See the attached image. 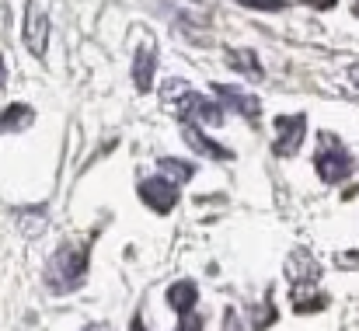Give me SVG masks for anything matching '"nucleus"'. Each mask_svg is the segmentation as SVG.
<instances>
[{
    "label": "nucleus",
    "instance_id": "nucleus-1",
    "mask_svg": "<svg viewBox=\"0 0 359 331\" xmlns=\"http://www.w3.org/2000/svg\"><path fill=\"white\" fill-rule=\"evenodd\" d=\"M91 265V251L84 244H63L46 265V286L53 293H74L84 286Z\"/></svg>",
    "mask_w": 359,
    "mask_h": 331
},
{
    "label": "nucleus",
    "instance_id": "nucleus-2",
    "mask_svg": "<svg viewBox=\"0 0 359 331\" xmlns=\"http://www.w3.org/2000/svg\"><path fill=\"white\" fill-rule=\"evenodd\" d=\"M314 168H318V175H321V182H328V185H339V182H346L353 171H356V161H353V154L332 136V133H321V143H318V157H314Z\"/></svg>",
    "mask_w": 359,
    "mask_h": 331
},
{
    "label": "nucleus",
    "instance_id": "nucleus-3",
    "mask_svg": "<svg viewBox=\"0 0 359 331\" xmlns=\"http://www.w3.org/2000/svg\"><path fill=\"white\" fill-rule=\"evenodd\" d=\"M276 133H279V140H276V154L279 157H293L297 150H300V143H304V133H307V115L304 112H297V115H279L276 119Z\"/></svg>",
    "mask_w": 359,
    "mask_h": 331
},
{
    "label": "nucleus",
    "instance_id": "nucleus-4",
    "mask_svg": "<svg viewBox=\"0 0 359 331\" xmlns=\"http://www.w3.org/2000/svg\"><path fill=\"white\" fill-rule=\"evenodd\" d=\"M140 199H143L154 213H171L175 203H178V185L168 182L164 175H157V178H143V182H140Z\"/></svg>",
    "mask_w": 359,
    "mask_h": 331
},
{
    "label": "nucleus",
    "instance_id": "nucleus-5",
    "mask_svg": "<svg viewBox=\"0 0 359 331\" xmlns=\"http://www.w3.org/2000/svg\"><path fill=\"white\" fill-rule=\"evenodd\" d=\"M25 46L39 60L46 56V46H49V18L35 0H28V7H25Z\"/></svg>",
    "mask_w": 359,
    "mask_h": 331
},
{
    "label": "nucleus",
    "instance_id": "nucleus-6",
    "mask_svg": "<svg viewBox=\"0 0 359 331\" xmlns=\"http://www.w3.org/2000/svg\"><path fill=\"white\" fill-rule=\"evenodd\" d=\"M178 115L185 122H199V126H220L224 122V105H217L213 98H203V95H185L178 102Z\"/></svg>",
    "mask_w": 359,
    "mask_h": 331
},
{
    "label": "nucleus",
    "instance_id": "nucleus-7",
    "mask_svg": "<svg viewBox=\"0 0 359 331\" xmlns=\"http://www.w3.org/2000/svg\"><path fill=\"white\" fill-rule=\"evenodd\" d=\"M182 136H185V143H189V147H192V150H196L199 157H210V161H234V154H231V150H227L224 143L210 140V136H206V133H203L199 126H192V122H189V126L182 129Z\"/></svg>",
    "mask_w": 359,
    "mask_h": 331
},
{
    "label": "nucleus",
    "instance_id": "nucleus-8",
    "mask_svg": "<svg viewBox=\"0 0 359 331\" xmlns=\"http://www.w3.org/2000/svg\"><path fill=\"white\" fill-rule=\"evenodd\" d=\"M213 91L224 98V105H231L234 112H241L244 119H258L262 105H258V98H255V95H244V91L231 88V84H213Z\"/></svg>",
    "mask_w": 359,
    "mask_h": 331
},
{
    "label": "nucleus",
    "instance_id": "nucleus-9",
    "mask_svg": "<svg viewBox=\"0 0 359 331\" xmlns=\"http://www.w3.org/2000/svg\"><path fill=\"white\" fill-rule=\"evenodd\" d=\"M286 276L293 279V286H304V283H311V286H314L321 272H318V262H314L307 251H293V255H290V262H286Z\"/></svg>",
    "mask_w": 359,
    "mask_h": 331
},
{
    "label": "nucleus",
    "instance_id": "nucleus-10",
    "mask_svg": "<svg viewBox=\"0 0 359 331\" xmlns=\"http://www.w3.org/2000/svg\"><path fill=\"white\" fill-rule=\"evenodd\" d=\"M154 70H157V56H154V46H143L133 60V84L136 91H150L154 88Z\"/></svg>",
    "mask_w": 359,
    "mask_h": 331
},
{
    "label": "nucleus",
    "instance_id": "nucleus-11",
    "mask_svg": "<svg viewBox=\"0 0 359 331\" xmlns=\"http://www.w3.org/2000/svg\"><path fill=\"white\" fill-rule=\"evenodd\" d=\"M196 300H199V286H196L192 279H178V283H171V290H168V304H171V311L189 314V311L196 307Z\"/></svg>",
    "mask_w": 359,
    "mask_h": 331
},
{
    "label": "nucleus",
    "instance_id": "nucleus-12",
    "mask_svg": "<svg viewBox=\"0 0 359 331\" xmlns=\"http://www.w3.org/2000/svg\"><path fill=\"white\" fill-rule=\"evenodd\" d=\"M224 60H227V67H234L238 74L251 77V81H262L265 77V70H262V63H258V56L251 49H227Z\"/></svg>",
    "mask_w": 359,
    "mask_h": 331
},
{
    "label": "nucleus",
    "instance_id": "nucleus-13",
    "mask_svg": "<svg viewBox=\"0 0 359 331\" xmlns=\"http://www.w3.org/2000/svg\"><path fill=\"white\" fill-rule=\"evenodd\" d=\"M32 122H35V112H32V105H21V102L7 105L4 115H0V129H4V133H21V129H28Z\"/></svg>",
    "mask_w": 359,
    "mask_h": 331
},
{
    "label": "nucleus",
    "instance_id": "nucleus-14",
    "mask_svg": "<svg viewBox=\"0 0 359 331\" xmlns=\"http://www.w3.org/2000/svg\"><path fill=\"white\" fill-rule=\"evenodd\" d=\"M161 175L168 178V182H175V185H185L192 175H196V168L189 164V161H178V157H161Z\"/></svg>",
    "mask_w": 359,
    "mask_h": 331
},
{
    "label": "nucleus",
    "instance_id": "nucleus-15",
    "mask_svg": "<svg viewBox=\"0 0 359 331\" xmlns=\"http://www.w3.org/2000/svg\"><path fill=\"white\" fill-rule=\"evenodd\" d=\"M189 95V84L182 81V77H171L168 84H164V102H182Z\"/></svg>",
    "mask_w": 359,
    "mask_h": 331
},
{
    "label": "nucleus",
    "instance_id": "nucleus-16",
    "mask_svg": "<svg viewBox=\"0 0 359 331\" xmlns=\"http://www.w3.org/2000/svg\"><path fill=\"white\" fill-rule=\"evenodd\" d=\"M241 7H255V11H283L286 0H238Z\"/></svg>",
    "mask_w": 359,
    "mask_h": 331
},
{
    "label": "nucleus",
    "instance_id": "nucleus-17",
    "mask_svg": "<svg viewBox=\"0 0 359 331\" xmlns=\"http://www.w3.org/2000/svg\"><path fill=\"white\" fill-rule=\"evenodd\" d=\"M178 331H203V318H199L196 311L182 314V321H178Z\"/></svg>",
    "mask_w": 359,
    "mask_h": 331
},
{
    "label": "nucleus",
    "instance_id": "nucleus-18",
    "mask_svg": "<svg viewBox=\"0 0 359 331\" xmlns=\"http://www.w3.org/2000/svg\"><path fill=\"white\" fill-rule=\"evenodd\" d=\"M224 331H244L241 328V314L231 311V307H227V314H224Z\"/></svg>",
    "mask_w": 359,
    "mask_h": 331
},
{
    "label": "nucleus",
    "instance_id": "nucleus-19",
    "mask_svg": "<svg viewBox=\"0 0 359 331\" xmlns=\"http://www.w3.org/2000/svg\"><path fill=\"white\" fill-rule=\"evenodd\" d=\"M304 4H311V7H321V11H328V7H335L339 0H304Z\"/></svg>",
    "mask_w": 359,
    "mask_h": 331
},
{
    "label": "nucleus",
    "instance_id": "nucleus-20",
    "mask_svg": "<svg viewBox=\"0 0 359 331\" xmlns=\"http://www.w3.org/2000/svg\"><path fill=\"white\" fill-rule=\"evenodd\" d=\"M349 81H353V88L359 91V63H353V67H349Z\"/></svg>",
    "mask_w": 359,
    "mask_h": 331
},
{
    "label": "nucleus",
    "instance_id": "nucleus-21",
    "mask_svg": "<svg viewBox=\"0 0 359 331\" xmlns=\"http://www.w3.org/2000/svg\"><path fill=\"white\" fill-rule=\"evenodd\" d=\"M84 331H112V328H109V325H88Z\"/></svg>",
    "mask_w": 359,
    "mask_h": 331
},
{
    "label": "nucleus",
    "instance_id": "nucleus-22",
    "mask_svg": "<svg viewBox=\"0 0 359 331\" xmlns=\"http://www.w3.org/2000/svg\"><path fill=\"white\" fill-rule=\"evenodd\" d=\"M4 77H7V70H4V60H0V84H4Z\"/></svg>",
    "mask_w": 359,
    "mask_h": 331
},
{
    "label": "nucleus",
    "instance_id": "nucleus-23",
    "mask_svg": "<svg viewBox=\"0 0 359 331\" xmlns=\"http://www.w3.org/2000/svg\"><path fill=\"white\" fill-rule=\"evenodd\" d=\"M356 14H359V0H356Z\"/></svg>",
    "mask_w": 359,
    "mask_h": 331
},
{
    "label": "nucleus",
    "instance_id": "nucleus-24",
    "mask_svg": "<svg viewBox=\"0 0 359 331\" xmlns=\"http://www.w3.org/2000/svg\"><path fill=\"white\" fill-rule=\"evenodd\" d=\"M133 331H147V328H133Z\"/></svg>",
    "mask_w": 359,
    "mask_h": 331
}]
</instances>
